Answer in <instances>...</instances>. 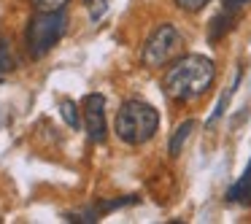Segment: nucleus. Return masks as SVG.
<instances>
[{
    "label": "nucleus",
    "mask_w": 251,
    "mask_h": 224,
    "mask_svg": "<svg viewBox=\"0 0 251 224\" xmlns=\"http://www.w3.org/2000/svg\"><path fill=\"white\" fill-rule=\"evenodd\" d=\"M213 78H216L213 60L202 54L181 57L165 76V95L176 103H192L211 89Z\"/></svg>",
    "instance_id": "obj_1"
},
{
    "label": "nucleus",
    "mask_w": 251,
    "mask_h": 224,
    "mask_svg": "<svg viewBox=\"0 0 251 224\" xmlns=\"http://www.w3.org/2000/svg\"><path fill=\"white\" fill-rule=\"evenodd\" d=\"M159 127V114L143 100H127L116 114V135L130 146L151 141Z\"/></svg>",
    "instance_id": "obj_2"
},
{
    "label": "nucleus",
    "mask_w": 251,
    "mask_h": 224,
    "mask_svg": "<svg viewBox=\"0 0 251 224\" xmlns=\"http://www.w3.org/2000/svg\"><path fill=\"white\" fill-rule=\"evenodd\" d=\"M68 30V17L62 11H38L27 25V51L30 57H44L57 46Z\"/></svg>",
    "instance_id": "obj_3"
},
{
    "label": "nucleus",
    "mask_w": 251,
    "mask_h": 224,
    "mask_svg": "<svg viewBox=\"0 0 251 224\" xmlns=\"http://www.w3.org/2000/svg\"><path fill=\"white\" fill-rule=\"evenodd\" d=\"M181 46V35L173 25H159L151 35H149L146 46H143V65L146 68H162L170 57L178 51Z\"/></svg>",
    "instance_id": "obj_4"
},
{
    "label": "nucleus",
    "mask_w": 251,
    "mask_h": 224,
    "mask_svg": "<svg viewBox=\"0 0 251 224\" xmlns=\"http://www.w3.org/2000/svg\"><path fill=\"white\" fill-rule=\"evenodd\" d=\"M84 124H87V135L92 143L105 141V98L98 92L84 98Z\"/></svg>",
    "instance_id": "obj_5"
},
{
    "label": "nucleus",
    "mask_w": 251,
    "mask_h": 224,
    "mask_svg": "<svg viewBox=\"0 0 251 224\" xmlns=\"http://www.w3.org/2000/svg\"><path fill=\"white\" fill-rule=\"evenodd\" d=\"M232 14H227V11H222L219 14V17H213V22L208 25V41H211V44H216V41H222L224 35L229 33V30H232Z\"/></svg>",
    "instance_id": "obj_6"
},
{
    "label": "nucleus",
    "mask_w": 251,
    "mask_h": 224,
    "mask_svg": "<svg viewBox=\"0 0 251 224\" xmlns=\"http://www.w3.org/2000/svg\"><path fill=\"white\" fill-rule=\"evenodd\" d=\"M195 124H197L195 119H186V122H181V124L176 127V135L170 138V157H178V154H181V149H184L186 141H189Z\"/></svg>",
    "instance_id": "obj_7"
},
{
    "label": "nucleus",
    "mask_w": 251,
    "mask_h": 224,
    "mask_svg": "<svg viewBox=\"0 0 251 224\" xmlns=\"http://www.w3.org/2000/svg\"><path fill=\"white\" fill-rule=\"evenodd\" d=\"M227 202H240V205H251V178L243 175L238 184L227 189Z\"/></svg>",
    "instance_id": "obj_8"
},
{
    "label": "nucleus",
    "mask_w": 251,
    "mask_h": 224,
    "mask_svg": "<svg viewBox=\"0 0 251 224\" xmlns=\"http://www.w3.org/2000/svg\"><path fill=\"white\" fill-rule=\"evenodd\" d=\"M60 114H62V119H65V124L71 127V130H78L81 119H78V105L73 103V100H60Z\"/></svg>",
    "instance_id": "obj_9"
},
{
    "label": "nucleus",
    "mask_w": 251,
    "mask_h": 224,
    "mask_svg": "<svg viewBox=\"0 0 251 224\" xmlns=\"http://www.w3.org/2000/svg\"><path fill=\"white\" fill-rule=\"evenodd\" d=\"M8 71H14V54H11V49H8V41L0 38V76L8 73Z\"/></svg>",
    "instance_id": "obj_10"
},
{
    "label": "nucleus",
    "mask_w": 251,
    "mask_h": 224,
    "mask_svg": "<svg viewBox=\"0 0 251 224\" xmlns=\"http://www.w3.org/2000/svg\"><path fill=\"white\" fill-rule=\"evenodd\" d=\"M38 11H62L68 0H30Z\"/></svg>",
    "instance_id": "obj_11"
},
{
    "label": "nucleus",
    "mask_w": 251,
    "mask_h": 224,
    "mask_svg": "<svg viewBox=\"0 0 251 224\" xmlns=\"http://www.w3.org/2000/svg\"><path fill=\"white\" fill-rule=\"evenodd\" d=\"M235 89V87H232ZM232 89H227V92L219 98V103H216V108H213V114H211V119H208V124H216V119L224 114V108H227V103H229V98H232Z\"/></svg>",
    "instance_id": "obj_12"
},
{
    "label": "nucleus",
    "mask_w": 251,
    "mask_h": 224,
    "mask_svg": "<svg viewBox=\"0 0 251 224\" xmlns=\"http://www.w3.org/2000/svg\"><path fill=\"white\" fill-rule=\"evenodd\" d=\"M84 6L92 11V19H100L105 14V0H84Z\"/></svg>",
    "instance_id": "obj_13"
},
{
    "label": "nucleus",
    "mask_w": 251,
    "mask_h": 224,
    "mask_svg": "<svg viewBox=\"0 0 251 224\" xmlns=\"http://www.w3.org/2000/svg\"><path fill=\"white\" fill-rule=\"evenodd\" d=\"M205 3H208V0H176V6L184 8V11H192V14L200 11V8L205 6Z\"/></svg>",
    "instance_id": "obj_14"
},
{
    "label": "nucleus",
    "mask_w": 251,
    "mask_h": 224,
    "mask_svg": "<svg viewBox=\"0 0 251 224\" xmlns=\"http://www.w3.org/2000/svg\"><path fill=\"white\" fill-rule=\"evenodd\" d=\"M251 0H224V6L229 8V11H235V8H243V6H249Z\"/></svg>",
    "instance_id": "obj_15"
},
{
    "label": "nucleus",
    "mask_w": 251,
    "mask_h": 224,
    "mask_svg": "<svg viewBox=\"0 0 251 224\" xmlns=\"http://www.w3.org/2000/svg\"><path fill=\"white\" fill-rule=\"evenodd\" d=\"M243 175H249V178H251V162H249V165H246V170H243Z\"/></svg>",
    "instance_id": "obj_16"
}]
</instances>
